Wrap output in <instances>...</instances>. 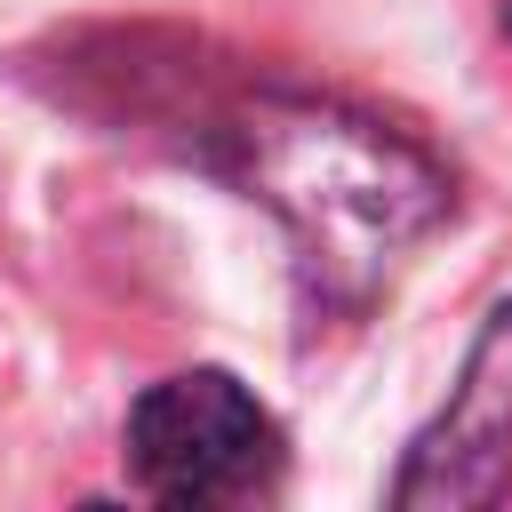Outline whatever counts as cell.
Instances as JSON below:
<instances>
[{"label": "cell", "mask_w": 512, "mask_h": 512, "mask_svg": "<svg viewBox=\"0 0 512 512\" xmlns=\"http://www.w3.org/2000/svg\"><path fill=\"white\" fill-rule=\"evenodd\" d=\"M504 32H512V0H504Z\"/></svg>", "instance_id": "4"}, {"label": "cell", "mask_w": 512, "mask_h": 512, "mask_svg": "<svg viewBox=\"0 0 512 512\" xmlns=\"http://www.w3.org/2000/svg\"><path fill=\"white\" fill-rule=\"evenodd\" d=\"M280 472L272 408L224 368H176L136 392L128 408V480L152 504H248Z\"/></svg>", "instance_id": "2"}, {"label": "cell", "mask_w": 512, "mask_h": 512, "mask_svg": "<svg viewBox=\"0 0 512 512\" xmlns=\"http://www.w3.org/2000/svg\"><path fill=\"white\" fill-rule=\"evenodd\" d=\"M208 168L288 224L296 264L328 304H360L456 208L448 168L408 128L304 88L240 96L208 128Z\"/></svg>", "instance_id": "1"}, {"label": "cell", "mask_w": 512, "mask_h": 512, "mask_svg": "<svg viewBox=\"0 0 512 512\" xmlns=\"http://www.w3.org/2000/svg\"><path fill=\"white\" fill-rule=\"evenodd\" d=\"M512 472V296L488 312V328L464 352V376L448 384V408L408 440V464L392 480V504H488Z\"/></svg>", "instance_id": "3"}]
</instances>
